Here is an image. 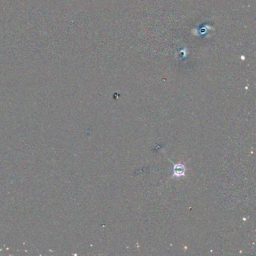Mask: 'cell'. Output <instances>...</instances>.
<instances>
[{"mask_svg": "<svg viewBox=\"0 0 256 256\" xmlns=\"http://www.w3.org/2000/svg\"><path fill=\"white\" fill-rule=\"evenodd\" d=\"M174 173L177 176H181L185 174V168L183 165H176L174 168Z\"/></svg>", "mask_w": 256, "mask_h": 256, "instance_id": "obj_1", "label": "cell"}]
</instances>
